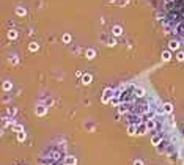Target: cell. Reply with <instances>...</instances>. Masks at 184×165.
<instances>
[{
    "label": "cell",
    "instance_id": "obj_1",
    "mask_svg": "<svg viewBox=\"0 0 184 165\" xmlns=\"http://www.w3.org/2000/svg\"><path fill=\"white\" fill-rule=\"evenodd\" d=\"M113 94H115V90H112V88H106L104 90V93H102V102L107 104V102H110L112 101V97H113Z\"/></svg>",
    "mask_w": 184,
    "mask_h": 165
},
{
    "label": "cell",
    "instance_id": "obj_2",
    "mask_svg": "<svg viewBox=\"0 0 184 165\" xmlns=\"http://www.w3.org/2000/svg\"><path fill=\"white\" fill-rule=\"evenodd\" d=\"M126 121H128L129 124H140L142 123V115H139V113H131Z\"/></svg>",
    "mask_w": 184,
    "mask_h": 165
},
{
    "label": "cell",
    "instance_id": "obj_3",
    "mask_svg": "<svg viewBox=\"0 0 184 165\" xmlns=\"http://www.w3.org/2000/svg\"><path fill=\"white\" fill-rule=\"evenodd\" d=\"M146 132H150V131H148V126H146L145 121L137 124V135H143V134H146Z\"/></svg>",
    "mask_w": 184,
    "mask_h": 165
},
{
    "label": "cell",
    "instance_id": "obj_4",
    "mask_svg": "<svg viewBox=\"0 0 184 165\" xmlns=\"http://www.w3.org/2000/svg\"><path fill=\"white\" fill-rule=\"evenodd\" d=\"M35 113L38 116H44L46 113H47V105H43V104H41V105H38V107H36V110H35Z\"/></svg>",
    "mask_w": 184,
    "mask_h": 165
},
{
    "label": "cell",
    "instance_id": "obj_5",
    "mask_svg": "<svg viewBox=\"0 0 184 165\" xmlns=\"http://www.w3.org/2000/svg\"><path fill=\"white\" fill-rule=\"evenodd\" d=\"M168 146H170V145H168V141H167V140H162L159 145H156V148H158L159 153H165V149H167Z\"/></svg>",
    "mask_w": 184,
    "mask_h": 165
},
{
    "label": "cell",
    "instance_id": "obj_6",
    "mask_svg": "<svg viewBox=\"0 0 184 165\" xmlns=\"http://www.w3.org/2000/svg\"><path fill=\"white\" fill-rule=\"evenodd\" d=\"M162 140H164V135H162L160 132H159V134H154V135L151 137V143L154 145V146H156V145H159Z\"/></svg>",
    "mask_w": 184,
    "mask_h": 165
},
{
    "label": "cell",
    "instance_id": "obj_7",
    "mask_svg": "<svg viewBox=\"0 0 184 165\" xmlns=\"http://www.w3.org/2000/svg\"><path fill=\"white\" fill-rule=\"evenodd\" d=\"M134 94H135V97H143L145 96V90L142 87H134Z\"/></svg>",
    "mask_w": 184,
    "mask_h": 165
},
{
    "label": "cell",
    "instance_id": "obj_8",
    "mask_svg": "<svg viewBox=\"0 0 184 165\" xmlns=\"http://www.w3.org/2000/svg\"><path fill=\"white\" fill-rule=\"evenodd\" d=\"M146 123V126H148V131L150 132H153V131L156 129V120L153 118V120H148V121H145Z\"/></svg>",
    "mask_w": 184,
    "mask_h": 165
},
{
    "label": "cell",
    "instance_id": "obj_9",
    "mask_svg": "<svg viewBox=\"0 0 184 165\" xmlns=\"http://www.w3.org/2000/svg\"><path fill=\"white\" fill-rule=\"evenodd\" d=\"M162 110H164V113H167V115H168V113H173V105L167 102V104L162 105Z\"/></svg>",
    "mask_w": 184,
    "mask_h": 165
},
{
    "label": "cell",
    "instance_id": "obj_10",
    "mask_svg": "<svg viewBox=\"0 0 184 165\" xmlns=\"http://www.w3.org/2000/svg\"><path fill=\"white\" fill-rule=\"evenodd\" d=\"M76 164H77L76 157H72V156H66L65 157V165H76Z\"/></svg>",
    "mask_w": 184,
    "mask_h": 165
},
{
    "label": "cell",
    "instance_id": "obj_11",
    "mask_svg": "<svg viewBox=\"0 0 184 165\" xmlns=\"http://www.w3.org/2000/svg\"><path fill=\"white\" fill-rule=\"evenodd\" d=\"M179 47V41H176V39H172V41L168 43V49L170 50H176Z\"/></svg>",
    "mask_w": 184,
    "mask_h": 165
},
{
    "label": "cell",
    "instance_id": "obj_12",
    "mask_svg": "<svg viewBox=\"0 0 184 165\" xmlns=\"http://www.w3.org/2000/svg\"><path fill=\"white\" fill-rule=\"evenodd\" d=\"M128 134H129V135L137 134V124H129V126H128Z\"/></svg>",
    "mask_w": 184,
    "mask_h": 165
},
{
    "label": "cell",
    "instance_id": "obj_13",
    "mask_svg": "<svg viewBox=\"0 0 184 165\" xmlns=\"http://www.w3.org/2000/svg\"><path fill=\"white\" fill-rule=\"evenodd\" d=\"M170 58H172V52H170V50H164L162 52V60L164 62H168Z\"/></svg>",
    "mask_w": 184,
    "mask_h": 165
},
{
    "label": "cell",
    "instance_id": "obj_14",
    "mask_svg": "<svg viewBox=\"0 0 184 165\" xmlns=\"http://www.w3.org/2000/svg\"><path fill=\"white\" fill-rule=\"evenodd\" d=\"M85 55H87V58H88V60H91V58H95V55H96V52H95V49H87V52H85Z\"/></svg>",
    "mask_w": 184,
    "mask_h": 165
},
{
    "label": "cell",
    "instance_id": "obj_15",
    "mask_svg": "<svg viewBox=\"0 0 184 165\" xmlns=\"http://www.w3.org/2000/svg\"><path fill=\"white\" fill-rule=\"evenodd\" d=\"M11 87H13V83L9 82V80H5V82H3V91H9Z\"/></svg>",
    "mask_w": 184,
    "mask_h": 165
},
{
    "label": "cell",
    "instance_id": "obj_16",
    "mask_svg": "<svg viewBox=\"0 0 184 165\" xmlns=\"http://www.w3.org/2000/svg\"><path fill=\"white\" fill-rule=\"evenodd\" d=\"M82 82L85 83V85H88V83L91 82V76H90V74H83V76H82Z\"/></svg>",
    "mask_w": 184,
    "mask_h": 165
},
{
    "label": "cell",
    "instance_id": "obj_17",
    "mask_svg": "<svg viewBox=\"0 0 184 165\" xmlns=\"http://www.w3.org/2000/svg\"><path fill=\"white\" fill-rule=\"evenodd\" d=\"M112 33H113V35H115V36H118V35H121V27H118V25H115V27H113V30H112Z\"/></svg>",
    "mask_w": 184,
    "mask_h": 165
},
{
    "label": "cell",
    "instance_id": "obj_18",
    "mask_svg": "<svg viewBox=\"0 0 184 165\" xmlns=\"http://www.w3.org/2000/svg\"><path fill=\"white\" fill-rule=\"evenodd\" d=\"M8 38L9 39H16V38H18V32H16V30H9V32H8Z\"/></svg>",
    "mask_w": 184,
    "mask_h": 165
},
{
    "label": "cell",
    "instance_id": "obj_19",
    "mask_svg": "<svg viewBox=\"0 0 184 165\" xmlns=\"http://www.w3.org/2000/svg\"><path fill=\"white\" fill-rule=\"evenodd\" d=\"M25 132H24V131H21V132H18V141H21V143H22V141H24L25 140Z\"/></svg>",
    "mask_w": 184,
    "mask_h": 165
},
{
    "label": "cell",
    "instance_id": "obj_20",
    "mask_svg": "<svg viewBox=\"0 0 184 165\" xmlns=\"http://www.w3.org/2000/svg\"><path fill=\"white\" fill-rule=\"evenodd\" d=\"M25 8H21V6H18V8H16V14L18 16H25Z\"/></svg>",
    "mask_w": 184,
    "mask_h": 165
},
{
    "label": "cell",
    "instance_id": "obj_21",
    "mask_svg": "<svg viewBox=\"0 0 184 165\" xmlns=\"http://www.w3.org/2000/svg\"><path fill=\"white\" fill-rule=\"evenodd\" d=\"M13 131H14V132L16 134H18V132H21V131H24V129H22V126H21V124H13Z\"/></svg>",
    "mask_w": 184,
    "mask_h": 165
},
{
    "label": "cell",
    "instance_id": "obj_22",
    "mask_svg": "<svg viewBox=\"0 0 184 165\" xmlns=\"http://www.w3.org/2000/svg\"><path fill=\"white\" fill-rule=\"evenodd\" d=\"M38 44H36V43H30V46H28V49L32 50V52H35V50H38Z\"/></svg>",
    "mask_w": 184,
    "mask_h": 165
},
{
    "label": "cell",
    "instance_id": "obj_23",
    "mask_svg": "<svg viewBox=\"0 0 184 165\" xmlns=\"http://www.w3.org/2000/svg\"><path fill=\"white\" fill-rule=\"evenodd\" d=\"M176 58H178V62H184V52H178L176 53Z\"/></svg>",
    "mask_w": 184,
    "mask_h": 165
},
{
    "label": "cell",
    "instance_id": "obj_24",
    "mask_svg": "<svg viewBox=\"0 0 184 165\" xmlns=\"http://www.w3.org/2000/svg\"><path fill=\"white\" fill-rule=\"evenodd\" d=\"M69 41H71V36H69V35H68V33H66V35H65V36H63V43H66V44H68V43H69Z\"/></svg>",
    "mask_w": 184,
    "mask_h": 165
},
{
    "label": "cell",
    "instance_id": "obj_25",
    "mask_svg": "<svg viewBox=\"0 0 184 165\" xmlns=\"http://www.w3.org/2000/svg\"><path fill=\"white\" fill-rule=\"evenodd\" d=\"M18 62H19V60H18V57H16V55H13V57H11V63H13V65H16Z\"/></svg>",
    "mask_w": 184,
    "mask_h": 165
},
{
    "label": "cell",
    "instance_id": "obj_26",
    "mask_svg": "<svg viewBox=\"0 0 184 165\" xmlns=\"http://www.w3.org/2000/svg\"><path fill=\"white\" fill-rule=\"evenodd\" d=\"M134 165H143V162H142V160H135V162H134Z\"/></svg>",
    "mask_w": 184,
    "mask_h": 165
},
{
    "label": "cell",
    "instance_id": "obj_27",
    "mask_svg": "<svg viewBox=\"0 0 184 165\" xmlns=\"http://www.w3.org/2000/svg\"><path fill=\"white\" fill-rule=\"evenodd\" d=\"M179 154H181V157H184V148H181V149H179Z\"/></svg>",
    "mask_w": 184,
    "mask_h": 165
}]
</instances>
